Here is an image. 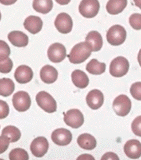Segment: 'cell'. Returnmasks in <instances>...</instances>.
Here are the masks:
<instances>
[{
    "label": "cell",
    "mask_w": 141,
    "mask_h": 160,
    "mask_svg": "<svg viewBox=\"0 0 141 160\" xmlns=\"http://www.w3.org/2000/svg\"><path fill=\"white\" fill-rule=\"evenodd\" d=\"M10 55V49L7 42L0 40V62L7 59Z\"/></svg>",
    "instance_id": "cell-28"
},
{
    "label": "cell",
    "mask_w": 141,
    "mask_h": 160,
    "mask_svg": "<svg viewBox=\"0 0 141 160\" xmlns=\"http://www.w3.org/2000/svg\"><path fill=\"white\" fill-rule=\"evenodd\" d=\"M127 0H109L107 3V12L112 15L119 14L127 7Z\"/></svg>",
    "instance_id": "cell-21"
},
{
    "label": "cell",
    "mask_w": 141,
    "mask_h": 160,
    "mask_svg": "<svg viewBox=\"0 0 141 160\" xmlns=\"http://www.w3.org/2000/svg\"><path fill=\"white\" fill-rule=\"evenodd\" d=\"M9 158L10 160H29V155L23 149L16 148L10 152Z\"/></svg>",
    "instance_id": "cell-27"
},
{
    "label": "cell",
    "mask_w": 141,
    "mask_h": 160,
    "mask_svg": "<svg viewBox=\"0 0 141 160\" xmlns=\"http://www.w3.org/2000/svg\"><path fill=\"white\" fill-rule=\"evenodd\" d=\"M33 77V72L29 67L22 65L18 67L14 72V78L18 83L26 84L31 82Z\"/></svg>",
    "instance_id": "cell-15"
},
{
    "label": "cell",
    "mask_w": 141,
    "mask_h": 160,
    "mask_svg": "<svg viewBox=\"0 0 141 160\" xmlns=\"http://www.w3.org/2000/svg\"><path fill=\"white\" fill-rule=\"evenodd\" d=\"M10 143V139L7 136H0V154L4 153L8 149Z\"/></svg>",
    "instance_id": "cell-34"
},
{
    "label": "cell",
    "mask_w": 141,
    "mask_h": 160,
    "mask_svg": "<svg viewBox=\"0 0 141 160\" xmlns=\"http://www.w3.org/2000/svg\"><path fill=\"white\" fill-rule=\"evenodd\" d=\"M17 0H0V3L4 5H11L16 2Z\"/></svg>",
    "instance_id": "cell-37"
},
{
    "label": "cell",
    "mask_w": 141,
    "mask_h": 160,
    "mask_svg": "<svg viewBox=\"0 0 141 160\" xmlns=\"http://www.w3.org/2000/svg\"><path fill=\"white\" fill-rule=\"evenodd\" d=\"M135 5L139 8H141V0H134Z\"/></svg>",
    "instance_id": "cell-39"
},
{
    "label": "cell",
    "mask_w": 141,
    "mask_h": 160,
    "mask_svg": "<svg viewBox=\"0 0 141 160\" xmlns=\"http://www.w3.org/2000/svg\"><path fill=\"white\" fill-rule=\"evenodd\" d=\"M86 102L91 109L98 110L102 106L104 102L103 93L99 90H93L87 94Z\"/></svg>",
    "instance_id": "cell-13"
},
{
    "label": "cell",
    "mask_w": 141,
    "mask_h": 160,
    "mask_svg": "<svg viewBox=\"0 0 141 160\" xmlns=\"http://www.w3.org/2000/svg\"><path fill=\"white\" fill-rule=\"evenodd\" d=\"M15 89V84L9 78H3L0 79V95L7 97L10 96Z\"/></svg>",
    "instance_id": "cell-24"
},
{
    "label": "cell",
    "mask_w": 141,
    "mask_h": 160,
    "mask_svg": "<svg viewBox=\"0 0 141 160\" xmlns=\"http://www.w3.org/2000/svg\"><path fill=\"white\" fill-rule=\"evenodd\" d=\"M101 160H120L117 154L113 152L105 153L101 158Z\"/></svg>",
    "instance_id": "cell-35"
},
{
    "label": "cell",
    "mask_w": 141,
    "mask_h": 160,
    "mask_svg": "<svg viewBox=\"0 0 141 160\" xmlns=\"http://www.w3.org/2000/svg\"><path fill=\"white\" fill-rule=\"evenodd\" d=\"M9 114V107L5 101L0 100V119L5 118Z\"/></svg>",
    "instance_id": "cell-33"
},
{
    "label": "cell",
    "mask_w": 141,
    "mask_h": 160,
    "mask_svg": "<svg viewBox=\"0 0 141 160\" xmlns=\"http://www.w3.org/2000/svg\"><path fill=\"white\" fill-rule=\"evenodd\" d=\"M36 101L38 106L45 112L48 113L56 112V101L47 92L44 91L39 92L36 97Z\"/></svg>",
    "instance_id": "cell-3"
},
{
    "label": "cell",
    "mask_w": 141,
    "mask_h": 160,
    "mask_svg": "<svg viewBox=\"0 0 141 160\" xmlns=\"http://www.w3.org/2000/svg\"><path fill=\"white\" fill-rule=\"evenodd\" d=\"M43 25V22L41 18L35 16H30L26 18L24 22V28L33 35L41 31Z\"/></svg>",
    "instance_id": "cell-16"
},
{
    "label": "cell",
    "mask_w": 141,
    "mask_h": 160,
    "mask_svg": "<svg viewBox=\"0 0 141 160\" xmlns=\"http://www.w3.org/2000/svg\"><path fill=\"white\" fill-rule=\"evenodd\" d=\"M72 82L76 87L79 88H85L88 86L89 79L84 71L76 70L71 74Z\"/></svg>",
    "instance_id": "cell-20"
},
{
    "label": "cell",
    "mask_w": 141,
    "mask_h": 160,
    "mask_svg": "<svg viewBox=\"0 0 141 160\" xmlns=\"http://www.w3.org/2000/svg\"><path fill=\"white\" fill-rule=\"evenodd\" d=\"M52 0H33L32 6L35 11L42 14H47L53 8Z\"/></svg>",
    "instance_id": "cell-23"
},
{
    "label": "cell",
    "mask_w": 141,
    "mask_h": 160,
    "mask_svg": "<svg viewBox=\"0 0 141 160\" xmlns=\"http://www.w3.org/2000/svg\"><path fill=\"white\" fill-rule=\"evenodd\" d=\"M141 117L139 116L134 119L131 124V129L134 134L136 136L141 137Z\"/></svg>",
    "instance_id": "cell-32"
},
{
    "label": "cell",
    "mask_w": 141,
    "mask_h": 160,
    "mask_svg": "<svg viewBox=\"0 0 141 160\" xmlns=\"http://www.w3.org/2000/svg\"><path fill=\"white\" fill-rule=\"evenodd\" d=\"M100 9L98 0H82L79 5V11L83 17L93 18L98 13Z\"/></svg>",
    "instance_id": "cell-6"
},
{
    "label": "cell",
    "mask_w": 141,
    "mask_h": 160,
    "mask_svg": "<svg viewBox=\"0 0 141 160\" xmlns=\"http://www.w3.org/2000/svg\"><path fill=\"white\" fill-rule=\"evenodd\" d=\"M77 142L83 149L91 150L96 146V140L94 137L88 133H84L78 137Z\"/></svg>",
    "instance_id": "cell-22"
},
{
    "label": "cell",
    "mask_w": 141,
    "mask_h": 160,
    "mask_svg": "<svg viewBox=\"0 0 141 160\" xmlns=\"http://www.w3.org/2000/svg\"><path fill=\"white\" fill-rule=\"evenodd\" d=\"M64 121L67 125L74 129L79 128L84 123V116L78 109H71L67 112Z\"/></svg>",
    "instance_id": "cell-10"
},
{
    "label": "cell",
    "mask_w": 141,
    "mask_h": 160,
    "mask_svg": "<svg viewBox=\"0 0 141 160\" xmlns=\"http://www.w3.org/2000/svg\"><path fill=\"white\" fill-rule=\"evenodd\" d=\"M8 38L12 45L17 47H25L29 42V38L27 35L18 31L10 32Z\"/></svg>",
    "instance_id": "cell-18"
},
{
    "label": "cell",
    "mask_w": 141,
    "mask_h": 160,
    "mask_svg": "<svg viewBox=\"0 0 141 160\" xmlns=\"http://www.w3.org/2000/svg\"><path fill=\"white\" fill-rule=\"evenodd\" d=\"M20 130L13 126H8L3 128L2 136H7L10 139V142H16L21 138Z\"/></svg>",
    "instance_id": "cell-26"
},
{
    "label": "cell",
    "mask_w": 141,
    "mask_h": 160,
    "mask_svg": "<svg viewBox=\"0 0 141 160\" xmlns=\"http://www.w3.org/2000/svg\"><path fill=\"white\" fill-rule=\"evenodd\" d=\"M0 160H4L3 159H1V158H0Z\"/></svg>",
    "instance_id": "cell-41"
},
{
    "label": "cell",
    "mask_w": 141,
    "mask_h": 160,
    "mask_svg": "<svg viewBox=\"0 0 141 160\" xmlns=\"http://www.w3.org/2000/svg\"><path fill=\"white\" fill-rule=\"evenodd\" d=\"M13 63L9 58L0 62V72L3 73H9L12 70Z\"/></svg>",
    "instance_id": "cell-30"
},
{
    "label": "cell",
    "mask_w": 141,
    "mask_h": 160,
    "mask_svg": "<svg viewBox=\"0 0 141 160\" xmlns=\"http://www.w3.org/2000/svg\"><path fill=\"white\" fill-rule=\"evenodd\" d=\"M1 12H0V21H1Z\"/></svg>",
    "instance_id": "cell-40"
},
{
    "label": "cell",
    "mask_w": 141,
    "mask_h": 160,
    "mask_svg": "<svg viewBox=\"0 0 141 160\" xmlns=\"http://www.w3.org/2000/svg\"><path fill=\"white\" fill-rule=\"evenodd\" d=\"M92 49L87 42H81L72 48L67 57L73 64H80L85 62L91 55Z\"/></svg>",
    "instance_id": "cell-1"
},
{
    "label": "cell",
    "mask_w": 141,
    "mask_h": 160,
    "mask_svg": "<svg viewBox=\"0 0 141 160\" xmlns=\"http://www.w3.org/2000/svg\"><path fill=\"white\" fill-rule=\"evenodd\" d=\"M67 51L64 45L56 42L50 45L48 49V57L53 63H60L65 59Z\"/></svg>",
    "instance_id": "cell-8"
},
{
    "label": "cell",
    "mask_w": 141,
    "mask_h": 160,
    "mask_svg": "<svg viewBox=\"0 0 141 160\" xmlns=\"http://www.w3.org/2000/svg\"><path fill=\"white\" fill-rule=\"evenodd\" d=\"M129 23L132 28L135 30H141V15L140 13H134L129 18Z\"/></svg>",
    "instance_id": "cell-29"
},
{
    "label": "cell",
    "mask_w": 141,
    "mask_h": 160,
    "mask_svg": "<svg viewBox=\"0 0 141 160\" xmlns=\"http://www.w3.org/2000/svg\"><path fill=\"white\" fill-rule=\"evenodd\" d=\"M106 65L104 63H100L98 60L92 59L86 66V69L89 73L99 75L104 73L106 71Z\"/></svg>",
    "instance_id": "cell-25"
},
{
    "label": "cell",
    "mask_w": 141,
    "mask_h": 160,
    "mask_svg": "<svg viewBox=\"0 0 141 160\" xmlns=\"http://www.w3.org/2000/svg\"><path fill=\"white\" fill-rule=\"evenodd\" d=\"M40 76L45 83H53L58 79V72L55 67L50 65H45L40 70Z\"/></svg>",
    "instance_id": "cell-17"
},
{
    "label": "cell",
    "mask_w": 141,
    "mask_h": 160,
    "mask_svg": "<svg viewBox=\"0 0 141 160\" xmlns=\"http://www.w3.org/2000/svg\"><path fill=\"white\" fill-rule=\"evenodd\" d=\"M86 42H88L91 47L92 52H98L103 46V38L98 32L93 31L89 32L86 38Z\"/></svg>",
    "instance_id": "cell-19"
},
{
    "label": "cell",
    "mask_w": 141,
    "mask_h": 160,
    "mask_svg": "<svg viewBox=\"0 0 141 160\" xmlns=\"http://www.w3.org/2000/svg\"><path fill=\"white\" fill-rule=\"evenodd\" d=\"M56 1L57 3H58L60 5H67L68 4L71 0H55Z\"/></svg>",
    "instance_id": "cell-38"
},
{
    "label": "cell",
    "mask_w": 141,
    "mask_h": 160,
    "mask_svg": "<svg viewBox=\"0 0 141 160\" xmlns=\"http://www.w3.org/2000/svg\"><path fill=\"white\" fill-rule=\"evenodd\" d=\"M130 93L134 99L141 100V82L133 84L130 87Z\"/></svg>",
    "instance_id": "cell-31"
},
{
    "label": "cell",
    "mask_w": 141,
    "mask_h": 160,
    "mask_svg": "<svg viewBox=\"0 0 141 160\" xmlns=\"http://www.w3.org/2000/svg\"><path fill=\"white\" fill-rule=\"evenodd\" d=\"M124 152L131 159H138L141 156V142L137 139L128 140L124 145Z\"/></svg>",
    "instance_id": "cell-14"
},
{
    "label": "cell",
    "mask_w": 141,
    "mask_h": 160,
    "mask_svg": "<svg viewBox=\"0 0 141 160\" xmlns=\"http://www.w3.org/2000/svg\"><path fill=\"white\" fill-rule=\"evenodd\" d=\"M76 160H95V158L89 154H83L79 156Z\"/></svg>",
    "instance_id": "cell-36"
},
{
    "label": "cell",
    "mask_w": 141,
    "mask_h": 160,
    "mask_svg": "<svg viewBox=\"0 0 141 160\" xmlns=\"http://www.w3.org/2000/svg\"><path fill=\"white\" fill-rule=\"evenodd\" d=\"M49 143L44 137H38L33 139L30 146L31 152L36 157H42L48 152Z\"/></svg>",
    "instance_id": "cell-12"
},
{
    "label": "cell",
    "mask_w": 141,
    "mask_h": 160,
    "mask_svg": "<svg viewBox=\"0 0 141 160\" xmlns=\"http://www.w3.org/2000/svg\"><path fill=\"white\" fill-rule=\"evenodd\" d=\"M51 138L52 141L58 146H66L72 141V133L64 128L56 129L52 133Z\"/></svg>",
    "instance_id": "cell-11"
},
{
    "label": "cell",
    "mask_w": 141,
    "mask_h": 160,
    "mask_svg": "<svg viewBox=\"0 0 141 160\" xmlns=\"http://www.w3.org/2000/svg\"><path fill=\"white\" fill-rule=\"evenodd\" d=\"M113 108L117 115L125 117L130 112L131 102L127 95H120L114 99Z\"/></svg>",
    "instance_id": "cell-5"
},
{
    "label": "cell",
    "mask_w": 141,
    "mask_h": 160,
    "mask_svg": "<svg viewBox=\"0 0 141 160\" xmlns=\"http://www.w3.org/2000/svg\"><path fill=\"white\" fill-rule=\"evenodd\" d=\"M130 67L128 61L123 56H118L111 62L110 73L111 76L120 78L127 74Z\"/></svg>",
    "instance_id": "cell-4"
},
{
    "label": "cell",
    "mask_w": 141,
    "mask_h": 160,
    "mask_svg": "<svg viewBox=\"0 0 141 160\" xmlns=\"http://www.w3.org/2000/svg\"><path fill=\"white\" fill-rule=\"evenodd\" d=\"M55 25L57 30L61 33H69L72 31L73 27L72 18L66 13H61L56 18Z\"/></svg>",
    "instance_id": "cell-9"
},
{
    "label": "cell",
    "mask_w": 141,
    "mask_h": 160,
    "mask_svg": "<svg viewBox=\"0 0 141 160\" xmlns=\"http://www.w3.org/2000/svg\"><path fill=\"white\" fill-rule=\"evenodd\" d=\"M127 36L126 31L120 25L112 26L107 32V40L111 45L118 46L123 44Z\"/></svg>",
    "instance_id": "cell-2"
},
{
    "label": "cell",
    "mask_w": 141,
    "mask_h": 160,
    "mask_svg": "<svg viewBox=\"0 0 141 160\" xmlns=\"http://www.w3.org/2000/svg\"><path fill=\"white\" fill-rule=\"evenodd\" d=\"M12 103L14 108L18 112H26L31 107V97L27 92L20 91L14 94Z\"/></svg>",
    "instance_id": "cell-7"
}]
</instances>
